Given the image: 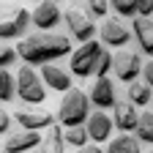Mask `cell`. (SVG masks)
Listing matches in <instances>:
<instances>
[{"instance_id":"cell-1","label":"cell","mask_w":153,"mask_h":153,"mask_svg":"<svg viewBox=\"0 0 153 153\" xmlns=\"http://www.w3.org/2000/svg\"><path fill=\"white\" fill-rule=\"evenodd\" d=\"M71 38L63 33H33L25 36L22 41H16V55L25 66H49L57 57L71 55Z\"/></svg>"},{"instance_id":"cell-2","label":"cell","mask_w":153,"mask_h":153,"mask_svg":"<svg viewBox=\"0 0 153 153\" xmlns=\"http://www.w3.org/2000/svg\"><path fill=\"white\" fill-rule=\"evenodd\" d=\"M90 118V99L88 93L79 88H71L68 93H63L60 107H57V123L63 128H74V126H85Z\"/></svg>"},{"instance_id":"cell-3","label":"cell","mask_w":153,"mask_h":153,"mask_svg":"<svg viewBox=\"0 0 153 153\" xmlns=\"http://www.w3.org/2000/svg\"><path fill=\"white\" fill-rule=\"evenodd\" d=\"M14 79H16V96H19L25 104H44V99H47V88H44L41 74H38L36 68H30V66L22 63V66L16 68Z\"/></svg>"},{"instance_id":"cell-4","label":"cell","mask_w":153,"mask_h":153,"mask_svg":"<svg viewBox=\"0 0 153 153\" xmlns=\"http://www.w3.org/2000/svg\"><path fill=\"white\" fill-rule=\"evenodd\" d=\"M33 25L30 11L22 6H14V8H3L0 11V41H14V38H22L27 36V27Z\"/></svg>"},{"instance_id":"cell-5","label":"cell","mask_w":153,"mask_h":153,"mask_svg":"<svg viewBox=\"0 0 153 153\" xmlns=\"http://www.w3.org/2000/svg\"><path fill=\"white\" fill-rule=\"evenodd\" d=\"M104 47L99 41H88V44H79L71 55H68V74L79 76V79H85V76H93L96 74V63H99Z\"/></svg>"},{"instance_id":"cell-6","label":"cell","mask_w":153,"mask_h":153,"mask_svg":"<svg viewBox=\"0 0 153 153\" xmlns=\"http://www.w3.org/2000/svg\"><path fill=\"white\" fill-rule=\"evenodd\" d=\"M63 22H66L71 38H76V41H82V44L93 41V36H96V22L90 19V14H88L85 8H76V6L66 8V11H63Z\"/></svg>"},{"instance_id":"cell-7","label":"cell","mask_w":153,"mask_h":153,"mask_svg":"<svg viewBox=\"0 0 153 153\" xmlns=\"http://www.w3.org/2000/svg\"><path fill=\"white\" fill-rule=\"evenodd\" d=\"M142 57L137 52H128V49H120L118 55H112V74L118 76L120 82H134V79H140V74H142Z\"/></svg>"},{"instance_id":"cell-8","label":"cell","mask_w":153,"mask_h":153,"mask_svg":"<svg viewBox=\"0 0 153 153\" xmlns=\"http://www.w3.org/2000/svg\"><path fill=\"white\" fill-rule=\"evenodd\" d=\"M88 99H90V107H96L99 112L115 109V107H118V85H115L109 76H101V79H96L90 85Z\"/></svg>"},{"instance_id":"cell-9","label":"cell","mask_w":153,"mask_h":153,"mask_svg":"<svg viewBox=\"0 0 153 153\" xmlns=\"http://www.w3.org/2000/svg\"><path fill=\"white\" fill-rule=\"evenodd\" d=\"M33 25L41 30V33H55V27L63 22V11L57 3H52V0H44V3H38L30 14Z\"/></svg>"},{"instance_id":"cell-10","label":"cell","mask_w":153,"mask_h":153,"mask_svg":"<svg viewBox=\"0 0 153 153\" xmlns=\"http://www.w3.org/2000/svg\"><path fill=\"white\" fill-rule=\"evenodd\" d=\"M14 120L19 123V128H27V131H41L55 126V115L47 109H36V107H19L14 112Z\"/></svg>"},{"instance_id":"cell-11","label":"cell","mask_w":153,"mask_h":153,"mask_svg":"<svg viewBox=\"0 0 153 153\" xmlns=\"http://www.w3.org/2000/svg\"><path fill=\"white\" fill-rule=\"evenodd\" d=\"M41 134L38 131H27V128H16L11 134H6L3 142V153H33L38 145H41Z\"/></svg>"},{"instance_id":"cell-12","label":"cell","mask_w":153,"mask_h":153,"mask_svg":"<svg viewBox=\"0 0 153 153\" xmlns=\"http://www.w3.org/2000/svg\"><path fill=\"white\" fill-rule=\"evenodd\" d=\"M99 36L104 41V49L112 47V49H123L128 41H131V30L120 22V19H104L101 27H99Z\"/></svg>"},{"instance_id":"cell-13","label":"cell","mask_w":153,"mask_h":153,"mask_svg":"<svg viewBox=\"0 0 153 153\" xmlns=\"http://www.w3.org/2000/svg\"><path fill=\"white\" fill-rule=\"evenodd\" d=\"M112 118L107 112H90V118H88V123H85V131H88V140L93 142V145H101V142H109V137H112Z\"/></svg>"},{"instance_id":"cell-14","label":"cell","mask_w":153,"mask_h":153,"mask_svg":"<svg viewBox=\"0 0 153 153\" xmlns=\"http://www.w3.org/2000/svg\"><path fill=\"white\" fill-rule=\"evenodd\" d=\"M41 82H44V88H49L55 93H68L71 90V74L66 68H60L57 63H49V66H41Z\"/></svg>"},{"instance_id":"cell-15","label":"cell","mask_w":153,"mask_h":153,"mask_svg":"<svg viewBox=\"0 0 153 153\" xmlns=\"http://www.w3.org/2000/svg\"><path fill=\"white\" fill-rule=\"evenodd\" d=\"M137 123H140L137 107H131L128 101H118V107L112 109V126L120 134H131V131H137Z\"/></svg>"},{"instance_id":"cell-16","label":"cell","mask_w":153,"mask_h":153,"mask_svg":"<svg viewBox=\"0 0 153 153\" xmlns=\"http://www.w3.org/2000/svg\"><path fill=\"white\" fill-rule=\"evenodd\" d=\"M131 36L137 38V47L142 55H148L153 60V19H142L134 16L131 19Z\"/></svg>"},{"instance_id":"cell-17","label":"cell","mask_w":153,"mask_h":153,"mask_svg":"<svg viewBox=\"0 0 153 153\" xmlns=\"http://www.w3.org/2000/svg\"><path fill=\"white\" fill-rule=\"evenodd\" d=\"M104 153H145V150H142V142L134 134H118V137H112L107 142Z\"/></svg>"},{"instance_id":"cell-18","label":"cell","mask_w":153,"mask_h":153,"mask_svg":"<svg viewBox=\"0 0 153 153\" xmlns=\"http://www.w3.org/2000/svg\"><path fill=\"white\" fill-rule=\"evenodd\" d=\"M41 153H66L63 142V126H49L44 140H41Z\"/></svg>"},{"instance_id":"cell-19","label":"cell","mask_w":153,"mask_h":153,"mask_svg":"<svg viewBox=\"0 0 153 153\" xmlns=\"http://www.w3.org/2000/svg\"><path fill=\"white\" fill-rule=\"evenodd\" d=\"M126 96H128V104H131V107H148L150 99H153V90H150L142 79H134V82L128 85Z\"/></svg>"},{"instance_id":"cell-20","label":"cell","mask_w":153,"mask_h":153,"mask_svg":"<svg viewBox=\"0 0 153 153\" xmlns=\"http://www.w3.org/2000/svg\"><path fill=\"white\" fill-rule=\"evenodd\" d=\"M63 142H66V148H85V145H90V140H88V131H85V126H74V128H63Z\"/></svg>"},{"instance_id":"cell-21","label":"cell","mask_w":153,"mask_h":153,"mask_svg":"<svg viewBox=\"0 0 153 153\" xmlns=\"http://www.w3.org/2000/svg\"><path fill=\"white\" fill-rule=\"evenodd\" d=\"M134 137L145 145H153V112H142L140 115V123H137V131Z\"/></svg>"},{"instance_id":"cell-22","label":"cell","mask_w":153,"mask_h":153,"mask_svg":"<svg viewBox=\"0 0 153 153\" xmlns=\"http://www.w3.org/2000/svg\"><path fill=\"white\" fill-rule=\"evenodd\" d=\"M16 96V79L11 71H0V104H8Z\"/></svg>"},{"instance_id":"cell-23","label":"cell","mask_w":153,"mask_h":153,"mask_svg":"<svg viewBox=\"0 0 153 153\" xmlns=\"http://www.w3.org/2000/svg\"><path fill=\"white\" fill-rule=\"evenodd\" d=\"M19 60V55H16V47H11L8 41H0V71H8L11 63Z\"/></svg>"},{"instance_id":"cell-24","label":"cell","mask_w":153,"mask_h":153,"mask_svg":"<svg viewBox=\"0 0 153 153\" xmlns=\"http://www.w3.org/2000/svg\"><path fill=\"white\" fill-rule=\"evenodd\" d=\"M109 8L118 16H126V19L137 16V3H131V0H115V3H109Z\"/></svg>"},{"instance_id":"cell-25","label":"cell","mask_w":153,"mask_h":153,"mask_svg":"<svg viewBox=\"0 0 153 153\" xmlns=\"http://www.w3.org/2000/svg\"><path fill=\"white\" fill-rule=\"evenodd\" d=\"M109 71H112V52L104 49L101 57H99V63H96V74H93V76H96V79H101V76H107Z\"/></svg>"},{"instance_id":"cell-26","label":"cell","mask_w":153,"mask_h":153,"mask_svg":"<svg viewBox=\"0 0 153 153\" xmlns=\"http://www.w3.org/2000/svg\"><path fill=\"white\" fill-rule=\"evenodd\" d=\"M85 11L90 14V19H104L107 11H109V3H104V0H90L85 6Z\"/></svg>"},{"instance_id":"cell-27","label":"cell","mask_w":153,"mask_h":153,"mask_svg":"<svg viewBox=\"0 0 153 153\" xmlns=\"http://www.w3.org/2000/svg\"><path fill=\"white\" fill-rule=\"evenodd\" d=\"M137 16L153 19V0H142V3H137Z\"/></svg>"},{"instance_id":"cell-28","label":"cell","mask_w":153,"mask_h":153,"mask_svg":"<svg viewBox=\"0 0 153 153\" xmlns=\"http://www.w3.org/2000/svg\"><path fill=\"white\" fill-rule=\"evenodd\" d=\"M142 82L153 90V60H148V63L142 66Z\"/></svg>"},{"instance_id":"cell-29","label":"cell","mask_w":153,"mask_h":153,"mask_svg":"<svg viewBox=\"0 0 153 153\" xmlns=\"http://www.w3.org/2000/svg\"><path fill=\"white\" fill-rule=\"evenodd\" d=\"M8 126H11V115H8L3 107H0V137H3V134L8 131Z\"/></svg>"},{"instance_id":"cell-30","label":"cell","mask_w":153,"mask_h":153,"mask_svg":"<svg viewBox=\"0 0 153 153\" xmlns=\"http://www.w3.org/2000/svg\"><path fill=\"white\" fill-rule=\"evenodd\" d=\"M74 153H104V150H101V145H93V142H90V145H85V148H79V150H74Z\"/></svg>"},{"instance_id":"cell-31","label":"cell","mask_w":153,"mask_h":153,"mask_svg":"<svg viewBox=\"0 0 153 153\" xmlns=\"http://www.w3.org/2000/svg\"><path fill=\"white\" fill-rule=\"evenodd\" d=\"M33 153H41V150H33Z\"/></svg>"}]
</instances>
